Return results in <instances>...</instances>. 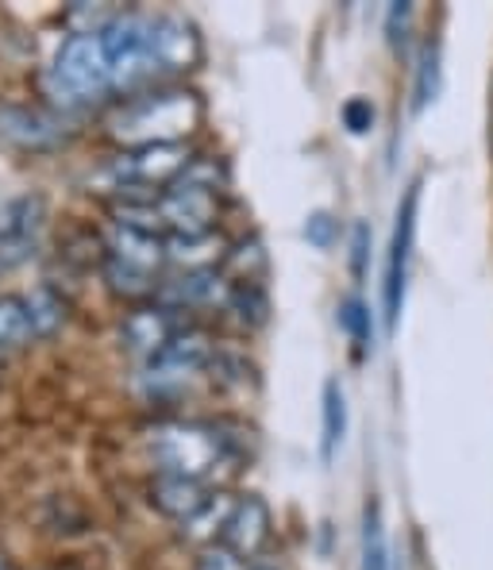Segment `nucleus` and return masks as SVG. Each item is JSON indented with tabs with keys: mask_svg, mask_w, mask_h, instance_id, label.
Segmentation results:
<instances>
[{
	"mask_svg": "<svg viewBox=\"0 0 493 570\" xmlns=\"http://www.w3.org/2000/svg\"><path fill=\"white\" fill-rule=\"evenodd\" d=\"M231 505H236V498H231V493H224V490H216L213 498L200 505V513H194L186 524H181V540L200 543V548H213V543H220L224 524H228V517H231Z\"/></svg>",
	"mask_w": 493,
	"mask_h": 570,
	"instance_id": "6ab92c4d",
	"label": "nucleus"
},
{
	"mask_svg": "<svg viewBox=\"0 0 493 570\" xmlns=\"http://www.w3.org/2000/svg\"><path fill=\"white\" fill-rule=\"evenodd\" d=\"M0 363H4V351H0Z\"/></svg>",
	"mask_w": 493,
	"mask_h": 570,
	"instance_id": "f704fd0d",
	"label": "nucleus"
},
{
	"mask_svg": "<svg viewBox=\"0 0 493 570\" xmlns=\"http://www.w3.org/2000/svg\"><path fill=\"white\" fill-rule=\"evenodd\" d=\"M250 570H274V567H250Z\"/></svg>",
	"mask_w": 493,
	"mask_h": 570,
	"instance_id": "72a5a7b5",
	"label": "nucleus"
},
{
	"mask_svg": "<svg viewBox=\"0 0 493 570\" xmlns=\"http://www.w3.org/2000/svg\"><path fill=\"white\" fill-rule=\"evenodd\" d=\"M339 120H344V128L351 136H366V131L374 128V120H378V112H374V105L366 97H351L344 108H339Z\"/></svg>",
	"mask_w": 493,
	"mask_h": 570,
	"instance_id": "cd10ccee",
	"label": "nucleus"
},
{
	"mask_svg": "<svg viewBox=\"0 0 493 570\" xmlns=\"http://www.w3.org/2000/svg\"><path fill=\"white\" fill-rule=\"evenodd\" d=\"M347 435V393L336 379L324 382V397H321V459L332 463Z\"/></svg>",
	"mask_w": 493,
	"mask_h": 570,
	"instance_id": "a211bd4d",
	"label": "nucleus"
},
{
	"mask_svg": "<svg viewBox=\"0 0 493 570\" xmlns=\"http://www.w3.org/2000/svg\"><path fill=\"white\" fill-rule=\"evenodd\" d=\"M147 498H150V505H155L162 517L186 524L189 517L200 513V505L213 498V490H208V482H200V478L162 474V471H158L155 482H150V490H147Z\"/></svg>",
	"mask_w": 493,
	"mask_h": 570,
	"instance_id": "2eb2a0df",
	"label": "nucleus"
},
{
	"mask_svg": "<svg viewBox=\"0 0 493 570\" xmlns=\"http://www.w3.org/2000/svg\"><path fill=\"white\" fill-rule=\"evenodd\" d=\"M150 28H155V16L112 12V20L97 31L108 58V73H112V89H139L158 73Z\"/></svg>",
	"mask_w": 493,
	"mask_h": 570,
	"instance_id": "20e7f679",
	"label": "nucleus"
},
{
	"mask_svg": "<svg viewBox=\"0 0 493 570\" xmlns=\"http://www.w3.org/2000/svg\"><path fill=\"white\" fill-rule=\"evenodd\" d=\"M186 328H189V324H186V316H181L178 308L158 305V301H155V305H136L128 316H124L120 343L128 351H136V355L150 358L155 351H162L174 335L186 332Z\"/></svg>",
	"mask_w": 493,
	"mask_h": 570,
	"instance_id": "9d476101",
	"label": "nucleus"
},
{
	"mask_svg": "<svg viewBox=\"0 0 493 570\" xmlns=\"http://www.w3.org/2000/svg\"><path fill=\"white\" fill-rule=\"evenodd\" d=\"M266 540H270V509H266V501L255 498V493L236 498L228 524H224L220 543L228 551H236V556L247 563V559H255L258 551L266 548Z\"/></svg>",
	"mask_w": 493,
	"mask_h": 570,
	"instance_id": "f8f14e48",
	"label": "nucleus"
},
{
	"mask_svg": "<svg viewBox=\"0 0 493 570\" xmlns=\"http://www.w3.org/2000/svg\"><path fill=\"white\" fill-rule=\"evenodd\" d=\"M47 228L43 197H16L0 208V271H12L23 258H31L39 236Z\"/></svg>",
	"mask_w": 493,
	"mask_h": 570,
	"instance_id": "6e6552de",
	"label": "nucleus"
},
{
	"mask_svg": "<svg viewBox=\"0 0 493 570\" xmlns=\"http://www.w3.org/2000/svg\"><path fill=\"white\" fill-rule=\"evenodd\" d=\"M213 343L205 332L186 328L178 332L162 351L147 358V382L150 385H186L189 379H197L200 371L213 366Z\"/></svg>",
	"mask_w": 493,
	"mask_h": 570,
	"instance_id": "0eeeda50",
	"label": "nucleus"
},
{
	"mask_svg": "<svg viewBox=\"0 0 493 570\" xmlns=\"http://www.w3.org/2000/svg\"><path fill=\"white\" fill-rule=\"evenodd\" d=\"M31 343V324L23 297H0V351H20Z\"/></svg>",
	"mask_w": 493,
	"mask_h": 570,
	"instance_id": "a878e982",
	"label": "nucleus"
},
{
	"mask_svg": "<svg viewBox=\"0 0 493 570\" xmlns=\"http://www.w3.org/2000/svg\"><path fill=\"white\" fill-rule=\"evenodd\" d=\"M358 570H390V540L378 501L363 505V540H358Z\"/></svg>",
	"mask_w": 493,
	"mask_h": 570,
	"instance_id": "412c9836",
	"label": "nucleus"
},
{
	"mask_svg": "<svg viewBox=\"0 0 493 570\" xmlns=\"http://www.w3.org/2000/svg\"><path fill=\"white\" fill-rule=\"evenodd\" d=\"M339 328H344L351 335V343L358 347V355H363L366 347H371V340H374V316H371V308H366V301L363 297H344L339 301Z\"/></svg>",
	"mask_w": 493,
	"mask_h": 570,
	"instance_id": "bb28decb",
	"label": "nucleus"
},
{
	"mask_svg": "<svg viewBox=\"0 0 493 570\" xmlns=\"http://www.w3.org/2000/svg\"><path fill=\"white\" fill-rule=\"evenodd\" d=\"M43 86L50 100H58L62 108H81L105 97L108 89H112V73H108V58H105V47H100V36L73 31V36L58 47Z\"/></svg>",
	"mask_w": 493,
	"mask_h": 570,
	"instance_id": "f03ea898",
	"label": "nucleus"
},
{
	"mask_svg": "<svg viewBox=\"0 0 493 570\" xmlns=\"http://www.w3.org/2000/svg\"><path fill=\"white\" fill-rule=\"evenodd\" d=\"M105 282H108V289L116 293V297H124V301H136V305H147L150 297H158V274H150V271H139V266H128V263H120V258H112V255H105Z\"/></svg>",
	"mask_w": 493,
	"mask_h": 570,
	"instance_id": "aec40b11",
	"label": "nucleus"
},
{
	"mask_svg": "<svg viewBox=\"0 0 493 570\" xmlns=\"http://www.w3.org/2000/svg\"><path fill=\"white\" fill-rule=\"evenodd\" d=\"M205 120V105L189 89H158L144 94L120 108L108 120L112 139H120L128 150L136 147H158V142H181L194 136Z\"/></svg>",
	"mask_w": 493,
	"mask_h": 570,
	"instance_id": "f257e3e1",
	"label": "nucleus"
},
{
	"mask_svg": "<svg viewBox=\"0 0 493 570\" xmlns=\"http://www.w3.org/2000/svg\"><path fill=\"white\" fill-rule=\"evenodd\" d=\"M371 243H374L371 224L358 220L355 228H351V274H355V278H363L366 266H371Z\"/></svg>",
	"mask_w": 493,
	"mask_h": 570,
	"instance_id": "7c9ffc66",
	"label": "nucleus"
},
{
	"mask_svg": "<svg viewBox=\"0 0 493 570\" xmlns=\"http://www.w3.org/2000/svg\"><path fill=\"white\" fill-rule=\"evenodd\" d=\"M416 205H421V181H413L405 193V200L397 205L394 216V236H390V258H386V332L397 328L401 308H405V289H408V263H413V239H416Z\"/></svg>",
	"mask_w": 493,
	"mask_h": 570,
	"instance_id": "423d86ee",
	"label": "nucleus"
},
{
	"mask_svg": "<svg viewBox=\"0 0 493 570\" xmlns=\"http://www.w3.org/2000/svg\"><path fill=\"white\" fill-rule=\"evenodd\" d=\"M231 243L220 232H189V236H166V263H174L181 274L194 271H220Z\"/></svg>",
	"mask_w": 493,
	"mask_h": 570,
	"instance_id": "dca6fc26",
	"label": "nucleus"
},
{
	"mask_svg": "<svg viewBox=\"0 0 493 570\" xmlns=\"http://www.w3.org/2000/svg\"><path fill=\"white\" fill-rule=\"evenodd\" d=\"M105 250L112 258L128 266H139V271L158 274V266L166 263V239L158 232H144V228H128V224H112L105 239Z\"/></svg>",
	"mask_w": 493,
	"mask_h": 570,
	"instance_id": "f3484780",
	"label": "nucleus"
},
{
	"mask_svg": "<svg viewBox=\"0 0 493 570\" xmlns=\"http://www.w3.org/2000/svg\"><path fill=\"white\" fill-rule=\"evenodd\" d=\"M216 213H220L216 193L197 189V186H181V181H174V186L162 189V197H158V220H162V228H170V236L213 232Z\"/></svg>",
	"mask_w": 493,
	"mask_h": 570,
	"instance_id": "1a4fd4ad",
	"label": "nucleus"
},
{
	"mask_svg": "<svg viewBox=\"0 0 493 570\" xmlns=\"http://www.w3.org/2000/svg\"><path fill=\"white\" fill-rule=\"evenodd\" d=\"M28 308V324H31V340H50L58 328L66 324V301L62 293H55L50 285H39L23 297Z\"/></svg>",
	"mask_w": 493,
	"mask_h": 570,
	"instance_id": "4be33fe9",
	"label": "nucleus"
},
{
	"mask_svg": "<svg viewBox=\"0 0 493 570\" xmlns=\"http://www.w3.org/2000/svg\"><path fill=\"white\" fill-rule=\"evenodd\" d=\"M305 239L313 243L316 250H328L332 243L339 239V220L332 213H308L305 220Z\"/></svg>",
	"mask_w": 493,
	"mask_h": 570,
	"instance_id": "c756f323",
	"label": "nucleus"
},
{
	"mask_svg": "<svg viewBox=\"0 0 493 570\" xmlns=\"http://www.w3.org/2000/svg\"><path fill=\"white\" fill-rule=\"evenodd\" d=\"M228 308L231 316H236L244 328H263L266 321H270V297H266V289L258 282H244V285H231L228 293Z\"/></svg>",
	"mask_w": 493,
	"mask_h": 570,
	"instance_id": "5701e85b",
	"label": "nucleus"
},
{
	"mask_svg": "<svg viewBox=\"0 0 493 570\" xmlns=\"http://www.w3.org/2000/svg\"><path fill=\"white\" fill-rule=\"evenodd\" d=\"M0 570H16V567H12V559H8V556H0Z\"/></svg>",
	"mask_w": 493,
	"mask_h": 570,
	"instance_id": "473e14b6",
	"label": "nucleus"
},
{
	"mask_svg": "<svg viewBox=\"0 0 493 570\" xmlns=\"http://www.w3.org/2000/svg\"><path fill=\"white\" fill-rule=\"evenodd\" d=\"M150 50H155L158 70H170V73L194 70V66H200V58H205V43H200L197 28L186 16H155Z\"/></svg>",
	"mask_w": 493,
	"mask_h": 570,
	"instance_id": "9b49d317",
	"label": "nucleus"
},
{
	"mask_svg": "<svg viewBox=\"0 0 493 570\" xmlns=\"http://www.w3.org/2000/svg\"><path fill=\"white\" fill-rule=\"evenodd\" d=\"M150 455H155L162 474H186L205 482L216 466L228 463V435L213 424H194V421H170L158 424L150 432Z\"/></svg>",
	"mask_w": 493,
	"mask_h": 570,
	"instance_id": "7ed1b4c3",
	"label": "nucleus"
},
{
	"mask_svg": "<svg viewBox=\"0 0 493 570\" xmlns=\"http://www.w3.org/2000/svg\"><path fill=\"white\" fill-rule=\"evenodd\" d=\"M0 139L16 142L23 150H50L66 139V131L58 128V120L43 112V108L4 105L0 108Z\"/></svg>",
	"mask_w": 493,
	"mask_h": 570,
	"instance_id": "4468645a",
	"label": "nucleus"
},
{
	"mask_svg": "<svg viewBox=\"0 0 493 570\" xmlns=\"http://www.w3.org/2000/svg\"><path fill=\"white\" fill-rule=\"evenodd\" d=\"M197 570H247V563L236 556V551L224 548V543H213V548L200 551Z\"/></svg>",
	"mask_w": 493,
	"mask_h": 570,
	"instance_id": "2f4dec72",
	"label": "nucleus"
},
{
	"mask_svg": "<svg viewBox=\"0 0 493 570\" xmlns=\"http://www.w3.org/2000/svg\"><path fill=\"white\" fill-rule=\"evenodd\" d=\"M266 271V250L258 239H244L236 243V247L228 250V258H224V278L231 285H244V282H258Z\"/></svg>",
	"mask_w": 493,
	"mask_h": 570,
	"instance_id": "393cba45",
	"label": "nucleus"
},
{
	"mask_svg": "<svg viewBox=\"0 0 493 570\" xmlns=\"http://www.w3.org/2000/svg\"><path fill=\"white\" fill-rule=\"evenodd\" d=\"M408 31H413V4L397 0V4L386 8V39L394 50H405L408 47Z\"/></svg>",
	"mask_w": 493,
	"mask_h": 570,
	"instance_id": "c85d7f7f",
	"label": "nucleus"
},
{
	"mask_svg": "<svg viewBox=\"0 0 493 570\" xmlns=\"http://www.w3.org/2000/svg\"><path fill=\"white\" fill-rule=\"evenodd\" d=\"M444 86V66H440V43H424L421 62H416V81H413V112H424L432 100L440 97Z\"/></svg>",
	"mask_w": 493,
	"mask_h": 570,
	"instance_id": "b1692460",
	"label": "nucleus"
},
{
	"mask_svg": "<svg viewBox=\"0 0 493 570\" xmlns=\"http://www.w3.org/2000/svg\"><path fill=\"white\" fill-rule=\"evenodd\" d=\"M194 163L186 142H158V147H136L112 158V178L116 189L136 186V189H170L174 181L186 174V166Z\"/></svg>",
	"mask_w": 493,
	"mask_h": 570,
	"instance_id": "39448f33",
	"label": "nucleus"
},
{
	"mask_svg": "<svg viewBox=\"0 0 493 570\" xmlns=\"http://www.w3.org/2000/svg\"><path fill=\"white\" fill-rule=\"evenodd\" d=\"M231 282L224 278V271H194V274H178V278L158 285V305H170L178 313L186 308H216L228 305Z\"/></svg>",
	"mask_w": 493,
	"mask_h": 570,
	"instance_id": "ddd939ff",
	"label": "nucleus"
}]
</instances>
